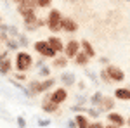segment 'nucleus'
<instances>
[{
  "label": "nucleus",
  "mask_w": 130,
  "mask_h": 128,
  "mask_svg": "<svg viewBox=\"0 0 130 128\" xmlns=\"http://www.w3.org/2000/svg\"><path fill=\"white\" fill-rule=\"evenodd\" d=\"M89 100H90V104H92L94 107H101V106H102V102H104V95H102L101 92H95Z\"/></svg>",
  "instance_id": "ddd939ff"
},
{
  "label": "nucleus",
  "mask_w": 130,
  "mask_h": 128,
  "mask_svg": "<svg viewBox=\"0 0 130 128\" xmlns=\"http://www.w3.org/2000/svg\"><path fill=\"white\" fill-rule=\"evenodd\" d=\"M0 24H2V17H0Z\"/></svg>",
  "instance_id": "a19ab883"
},
{
  "label": "nucleus",
  "mask_w": 130,
  "mask_h": 128,
  "mask_svg": "<svg viewBox=\"0 0 130 128\" xmlns=\"http://www.w3.org/2000/svg\"><path fill=\"white\" fill-rule=\"evenodd\" d=\"M75 119H76V123H78V128H89L90 126L89 123H87V119H85V116H82V114H76Z\"/></svg>",
  "instance_id": "aec40b11"
},
{
  "label": "nucleus",
  "mask_w": 130,
  "mask_h": 128,
  "mask_svg": "<svg viewBox=\"0 0 130 128\" xmlns=\"http://www.w3.org/2000/svg\"><path fill=\"white\" fill-rule=\"evenodd\" d=\"M108 119H109V123L116 125V126H123V125H125L123 116H121V114H118V113H109V114H108Z\"/></svg>",
  "instance_id": "9d476101"
},
{
  "label": "nucleus",
  "mask_w": 130,
  "mask_h": 128,
  "mask_svg": "<svg viewBox=\"0 0 130 128\" xmlns=\"http://www.w3.org/2000/svg\"><path fill=\"white\" fill-rule=\"evenodd\" d=\"M106 71L109 73V76H111V80H113V81H121V80L125 78V73H123L120 68H116V66H111V64H108Z\"/></svg>",
  "instance_id": "423d86ee"
},
{
  "label": "nucleus",
  "mask_w": 130,
  "mask_h": 128,
  "mask_svg": "<svg viewBox=\"0 0 130 128\" xmlns=\"http://www.w3.org/2000/svg\"><path fill=\"white\" fill-rule=\"evenodd\" d=\"M68 64V57H54V68H64Z\"/></svg>",
  "instance_id": "412c9836"
},
{
  "label": "nucleus",
  "mask_w": 130,
  "mask_h": 128,
  "mask_svg": "<svg viewBox=\"0 0 130 128\" xmlns=\"http://www.w3.org/2000/svg\"><path fill=\"white\" fill-rule=\"evenodd\" d=\"M5 43H7V49H12V50H16L18 47H21L19 42H18V40H12V38H9Z\"/></svg>",
  "instance_id": "b1692460"
},
{
  "label": "nucleus",
  "mask_w": 130,
  "mask_h": 128,
  "mask_svg": "<svg viewBox=\"0 0 130 128\" xmlns=\"http://www.w3.org/2000/svg\"><path fill=\"white\" fill-rule=\"evenodd\" d=\"M9 71H10V59H7V56L4 54L0 57V73L2 75H7Z\"/></svg>",
  "instance_id": "f8f14e48"
},
{
  "label": "nucleus",
  "mask_w": 130,
  "mask_h": 128,
  "mask_svg": "<svg viewBox=\"0 0 130 128\" xmlns=\"http://www.w3.org/2000/svg\"><path fill=\"white\" fill-rule=\"evenodd\" d=\"M37 5H38V7H49L50 0H37Z\"/></svg>",
  "instance_id": "cd10ccee"
},
{
  "label": "nucleus",
  "mask_w": 130,
  "mask_h": 128,
  "mask_svg": "<svg viewBox=\"0 0 130 128\" xmlns=\"http://www.w3.org/2000/svg\"><path fill=\"white\" fill-rule=\"evenodd\" d=\"M115 97L120 99V100H130V88H116Z\"/></svg>",
  "instance_id": "4468645a"
},
{
  "label": "nucleus",
  "mask_w": 130,
  "mask_h": 128,
  "mask_svg": "<svg viewBox=\"0 0 130 128\" xmlns=\"http://www.w3.org/2000/svg\"><path fill=\"white\" fill-rule=\"evenodd\" d=\"M50 99H52L56 104H62V102L68 99V92L64 88H57V90H54V92L50 94Z\"/></svg>",
  "instance_id": "0eeeda50"
},
{
  "label": "nucleus",
  "mask_w": 130,
  "mask_h": 128,
  "mask_svg": "<svg viewBox=\"0 0 130 128\" xmlns=\"http://www.w3.org/2000/svg\"><path fill=\"white\" fill-rule=\"evenodd\" d=\"M78 88H80V90H85L87 87H85V83H83V81H78Z\"/></svg>",
  "instance_id": "f704fd0d"
},
{
  "label": "nucleus",
  "mask_w": 130,
  "mask_h": 128,
  "mask_svg": "<svg viewBox=\"0 0 130 128\" xmlns=\"http://www.w3.org/2000/svg\"><path fill=\"white\" fill-rule=\"evenodd\" d=\"M128 126H130V118H128Z\"/></svg>",
  "instance_id": "ea45409f"
},
{
  "label": "nucleus",
  "mask_w": 130,
  "mask_h": 128,
  "mask_svg": "<svg viewBox=\"0 0 130 128\" xmlns=\"http://www.w3.org/2000/svg\"><path fill=\"white\" fill-rule=\"evenodd\" d=\"M61 81H62V85L64 87H71V85H75V81H76V78H75V75L73 73H62L61 75Z\"/></svg>",
  "instance_id": "9b49d317"
},
{
  "label": "nucleus",
  "mask_w": 130,
  "mask_h": 128,
  "mask_svg": "<svg viewBox=\"0 0 130 128\" xmlns=\"http://www.w3.org/2000/svg\"><path fill=\"white\" fill-rule=\"evenodd\" d=\"M56 54H57V50L54 49V47H50V45H47V49L42 52L43 57H56Z\"/></svg>",
  "instance_id": "4be33fe9"
},
{
  "label": "nucleus",
  "mask_w": 130,
  "mask_h": 128,
  "mask_svg": "<svg viewBox=\"0 0 130 128\" xmlns=\"http://www.w3.org/2000/svg\"><path fill=\"white\" fill-rule=\"evenodd\" d=\"M16 121H18V126H19V128H26V119L23 118V116H18Z\"/></svg>",
  "instance_id": "bb28decb"
},
{
  "label": "nucleus",
  "mask_w": 130,
  "mask_h": 128,
  "mask_svg": "<svg viewBox=\"0 0 130 128\" xmlns=\"http://www.w3.org/2000/svg\"><path fill=\"white\" fill-rule=\"evenodd\" d=\"M66 2H75V0H66Z\"/></svg>",
  "instance_id": "58836bf2"
},
{
  "label": "nucleus",
  "mask_w": 130,
  "mask_h": 128,
  "mask_svg": "<svg viewBox=\"0 0 130 128\" xmlns=\"http://www.w3.org/2000/svg\"><path fill=\"white\" fill-rule=\"evenodd\" d=\"M18 42H19V45H23V47L28 45V38H26L24 35H19V36H18Z\"/></svg>",
  "instance_id": "a878e982"
},
{
  "label": "nucleus",
  "mask_w": 130,
  "mask_h": 128,
  "mask_svg": "<svg viewBox=\"0 0 130 128\" xmlns=\"http://www.w3.org/2000/svg\"><path fill=\"white\" fill-rule=\"evenodd\" d=\"M106 128H120V126H116V125H113V123H111V125H108Z\"/></svg>",
  "instance_id": "4c0bfd02"
},
{
  "label": "nucleus",
  "mask_w": 130,
  "mask_h": 128,
  "mask_svg": "<svg viewBox=\"0 0 130 128\" xmlns=\"http://www.w3.org/2000/svg\"><path fill=\"white\" fill-rule=\"evenodd\" d=\"M115 107V100L109 97H104V102H102V106H101V111H109V109Z\"/></svg>",
  "instance_id": "a211bd4d"
},
{
  "label": "nucleus",
  "mask_w": 130,
  "mask_h": 128,
  "mask_svg": "<svg viewBox=\"0 0 130 128\" xmlns=\"http://www.w3.org/2000/svg\"><path fill=\"white\" fill-rule=\"evenodd\" d=\"M127 2H130V0H127Z\"/></svg>",
  "instance_id": "79ce46f5"
},
{
  "label": "nucleus",
  "mask_w": 130,
  "mask_h": 128,
  "mask_svg": "<svg viewBox=\"0 0 130 128\" xmlns=\"http://www.w3.org/2000/svg\"><path fill=\"white\" fill-rule=\"evenodd\" d=\"M101 80H102V81H106V83L113 81V80H111V76H109V73H108L106 69H102V71H101Z\"/></svg>",
  "instance_id": "393cba45"
},
{
  "label": "nucleus",
  "mask_w": 130,
  "mask_h": 128,
  "mask_svg": "<svg viewBox=\"0 0 130 128\" xmlns=\"http://www.w3.org/2000/svg\"><path fill=\"white\" fill-rule=\"evenodd\" d=\"M16 78L18 80H26V75H16Z\"/></svg>",
  "instance_id": "c9c22d12"
},
{
  "label": "nucleus",
  "mask_w": 130,
  "mask_h": 128,
  "mask_svg": "<svg viewBox=\"0 0 130 128\" xmlns=\"http://www.w3.org/2000/svg\"><path fill=\"white\" fill-rule=\"evenodd\" d=\"M68 126H70V128H78V123H76V119H70V121H68Z\"/></svg>",
  "instance_id": "7c9ffc66"
},
{
  "label": "nucleus",
  "mask_w": 130,
  "mask_h": 128,
  "mask_svg": "<svg viewBox=\"0 0 130 128\" xmlns=\"http://www.w3.org/2000/svg\"><path fill=\"white\" fill-rule=\"evenodd\" d=\"M82 49H83V52H85L89 57H94V56H95V50H94V47L90 45L87 40H83V42H82Z\"/></svg>",
  "instance_id": "dca6fc26"
},
{
  "label": "nucleus",
  "mask_w": 130,
  "mask_h": 128,
  "mask_svg": "<svg viewBox=\"0 0 130 128\" xmlns=\"http://www.w3.org/2000/svg\"><path fill=\"white\" fill-rule=\"evenodd\" d=\"M76 102H78V106H83V104H85V102H87V99L83 97V95H80V97H78V100H76Z\"/></svg>",
  "instance_id": "473e14b6"
},
{
  "label": "nucleus",
  "mask_w": 130,
  "mask_h": 128,
  "mask_svg": "<svg viewBox=\"0 0 130 128\" xmlns=\"http://www.w3.org/2000/svg\"><path fill=\"white\" fill-rule=\"evenodd\" d=\"M47 42H49V45H50V47H54V49L57 50V52H61V50H64V49H66V47L62 45V42H61V40L57 38V36H50V38L47 40Z\"/></svg>",
  "instance_id": "2eb2a0df"
},
{
  "label": "nucleus",
  "mask_w": 130,
  "mask_h": 128,
  "mask_svg": "<svg viewBox=\"0 0 130 128\" xmlns=\"http://www.w3.org/2000/svg\"><path fill=\"white\" fill-rule=\"evenodd\" d=\"M80 47H82V43L75 42V40L68 42V45H66V49H64L66 57H76V56H78V52H80Z\"/></svg>",
  "instance_id": "39448f33"
},
{
  "label": "nucleus",
  "mask_w": 130,
  "mask_h": 128,
  "mask_svg": "<svg viewBox=\"0 0 130 128\" xmlns=\"http://www.w3.org/2000/svg\"><path fill=\"white\" fill-rule=\"evenodd\" d=\"M87 76H89V78L92 80V81H94V83H97V76H95V75H94V73H92V71H87Z\"/></svg>",
  "instance_id": "c756f323"
},
{
  "label": "nucleus",
  "mask_w": 130,
  "mask_h": 128,
  "mask_svg": "<svg viewBox=\"0 0 130 128\" xmlns=\"http://www.w3.org/2000/svg\"><path fill=\"white\" fill-rule=\"evenodd\" d=\"M31 64H33V59H31V56L28 52H19L18 54V57H16V68H18V71H26V69L31 68Z\"/></svg>",
  "instance_id": "f257e3e1"
},
{
  "label": "nucleus",
  "mask_w": 130,
  "mask_h": 128,
  "mask_svg": "<svg viewBox=\"0 0 130 128\" xmlns=\"http://www.w3.org/2000/svg\"><path fill=\"white\" fill-rule=\"evenodd\" d=\"M89 128H106V126H102V123H99V121H95V123H92Z\"/></svg>",
  "instance_id": "2f4dec72"
},
{
  "label": "nucleus",
  "mask_w": 130,
  "mask_h": 128,
  "mask_svg": "<svg viewBox=\"0 0 130 128\" xmlns=\"http://www.w3.org/2000/svg\"><path fill=\"white\" fill-rule=\"evenodd\" d=\"M56 78H47L45 81H33L30 85V90L33 94H40V92H47L50 87H54Z\"/></svg>",
  "instance_id": "f03ea898"
},
{
  "label": "nucleus",
  "mask_w": 130,
  "mask_h": 128,
  "mask_svg": "<svg viewBox=\"0 0 130 128\" xmlns=\"http://www.w3.org/2000/svg\"><path fill=\"white\" fill-rule=\"evenodd\" d=\"M18 10L21 12V16H23V19H24V24H33V23H37V16H35V10L33 7H26V5H18Z\"/></svg>",
  "instance_id": "20e7f679"
},
{
  "label": "nucleus",
  "mask_w": 130,
  "mask_h": 128,
  "mask_svg": "<svg viewBox=\"0 0 130 128\" xmlns=\"http://www.w3.org/2000/svg\"><path fill=\"white\" fill-rule=\"evenodd\" d=\"M89 56L85 54V52H78V56H76V59H75V62L78 64V66H85L87 62H89Z\"/></svg>",
  "instance_id": "f3484780"
},
{
  "label": "nucleus",
  "mask_w": 130,
  "mask_h": 128,
  "mask_svg": "<svg viewBox=\"0 0 130 128\" xmlns=\"http://www.w3.org/2000/svg\"><path fill=\"white\" fill-rule=\"evenodd\" d=\"M61 26H62V30L68 31V33H75V31L78 30L76 23L71 19V17H62V21H61Z\"/></svg>",
  "instance_id": "6e6552de"
},
{
  "label": "nucleus",
  "mask_w": 130,
  "mask_h": 128,
  "mask_svg": "<svg viewBox=\"0 0 130 128\" xmlns=\"http://www.w3.org/2000/svg\"><path fill=\"white\" fill-rule=\"evenodd\" d=\"M42 66H45V64H43V59H38L37 61V68H42Z\"/></svg>",
  "instance_id": "72a5a7b5"
},
{
  "label": "nucleus",
  "mask_w": 130,
  "mask_h": 128,
  "mask_svg": "<svg viewBox=\"0 0 130 128\" xmlns=\"http://www.w3.org/2000/svg\"><path fill=\"white\" fill-rule=\"evenodd\" d=\"M61 21H62V17H61V12H59L57 9H52V10L49 12V30H50V31H59V30H62Z\"/></svg>",
  "instance_id": "7ed1b4c3"
},
{
  "label": "nucleus",
  "mask_w": 130,
  "mask_h": 128,
  "mask_svg": "<svg viewBox=\"0 0 130 128\" xmlns=\"http://www.w3.org/2000/svg\"><path fill=\"white\" fill-rule=\"evenodd\" d=\"M101 62H102V64H108V62H109V59H106V57H101Z\"/></svg>",
  "instance_id": "e433bc0d"
},
{
  "label": "nucleus",
  "mask_w": 130,
  "mask_h": 128,
  "mask_svg": "<svg viewBox=\"0 0 130 128\" xmlns=\"http://www.w3.org/2000/svg\"><path fill=\"white\" fill-rule=\"evenodd\" d=\"M57 106H59V104H56V102L50 99V95H47V97L43 99V102H42V109H43L45 113H56V111H57Z\"/></svg>",
  "instance_id": "1a4fd4ad"
},
{
  "label": "nucleus",
  "mask_w": 130,
  "mask_h": 128,
  "mask_svg": "<svg viewBox=\"0 0 130 128\" xmlns=\"http://www.w3.org/2000/svg\"><path fill=\"white\" fill-rule=\"evenodd\" d=\"M47 45H49V42H42V40H38V42H35V45H33V49L37 50L38 54H42L43 50L47 49Z\"/></svg>",
  "instance_id": "6ab92c4d"
},
{
  "label": "nucleus",
  "mask_w": 130,
  "mask_h": 128,
  "mask_svg": "<svg viewBox=\"0 0 130 128\" xmlns=\"http://www.w3.org/2000/svg\"><path fill=\"white\" fill-rule=\"evenodd\" d=\"M50 125V119H38V126H49Z\"/></svg>",
  "instance_id": "c85d7f7f"
},
{
  "label": "nucleus",
  "mask_w": 130,
  "mask_h": 128,
  "mask_svg": "<svg viewBox=\"0 0 130 128\" xmlns=\"http://www.w3.org/2000/svg\"><path fill=\"white\" fill-rule=\"evenodd\" d=\"M38 75H40L42 78H50V68H47V66L38 68Z\"/></svg>",
  "instance_id": "5701e85b"
}]
</instances>
